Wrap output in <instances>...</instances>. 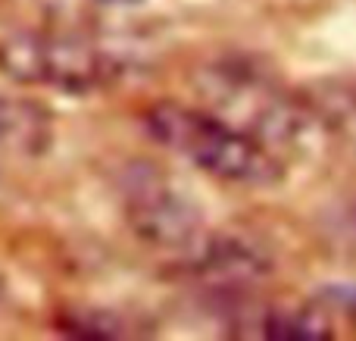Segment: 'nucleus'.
<instances>
[{
  "label": "nucleus",
  "mask_w": 356,
  "mask_h": 341,
  "mask_svg": "<svg viewBox=\"0 0 356 341\" xmlns=\"http://www.w3.org/2000/svg\"><path fill=\"white\" fill-rule=\"evenodd\" d=\"M194 85L200 106L247 132L278 157H288L300 144L313 119L307 97L288 91L275 72L250 56H216L203 63L194 72Z\"/></svg>",
  "instance_id": "f257e3e1"
},
{
  "label": "nucleus",
  "mask_w": 356,
  "mask_h": 341,
  "mask_svg": "<svg viewBox=\"0 0 356 341\" xmlns=\"http://www.w3.org/2000/svg\"><path fill=\"white\" fill-rule=\"evenodd\" d=\"M54 144V116L44 104L0 91V157L35 160Z\"/></svg>",
  "instance_id": "39448f33"
},
{
  "label": "nucleus",
  "mask_w": 356,
  "mask_h": 341,
  "mask_svg": "<svg viewBox=\"0 0 356 341\" xmlns=\"http://www.w3.org/2000/svg\"><path fill=\"white\" fill-rule=\"evenodd\" d=\"M313 110V119L347 150L356 157V81H319L303 94Z\"/></svg>",
  "instance_id": "423d86ee"
},
{
  "label": "nucleus",
  "mask_w": 356,
  "mask_h": 341,
  "mask_svg": "<svg viewBox=\"0 0 356 341\" xmlns=\"http://www.w3.org/2000/svg\"><path fill=\"white\" fill-rule=\"evenodd\" d=\"M144 129L166 150L232 185L266 188L284 175V157L200 104L188 106L178 100H160L144 113Z\"/></svg>",
  "instance_id": "f03ea898"
},
{
  "label": "nucleus",
  "mask_w": 356,
  "mask_h": 341,
  "mask_svg": "<svg viewBox=\"0 0 356 341\" xmlns=\"http://www.w3.org/2000/svg\"><path fill=\"white\" fill-rule=\"evenodd\" d=\"M129 319L116 317L106 310H69L60 319L63 332L75 338H122V335H135V329H125Z\"/></svg>",
  "instance_id": "0eeeda50"
},
{
  "label": "nucleus",
  "mask_w": 356,
  "mask_h": 341,
  "mask_svg": "<svg viewBox=\"0 0 356 341\" xmlns=\"http://www.w3.org/2000/svg\"><path fill=\"white\" fill-rule=\"evenodd\" d=\"M119 200H122L125 223L131 225L138 241L156 251H169L184 263L209 238L197 204L184 198L181 188L154 163L125 166L119 179Z\"/></svg>",
  "instance_id": "20e7f679"
},
{
  "label": "nucleus",
  "mask_w": 356,
  "mask_h": 341,
  "mask_svg": "<svg viewBox=\"0 0 356 341\" xmlns=\"http://www.w3.org/2000/svg\"><path fill=\"white\" fill-rule=\"evenodd\" d=\"M0 72L29 88L94 94L125 75V60L81 29H19L0 38Z\"/></svg>",
  "instance_id": "7ed1b4c3"
}]
</instances>
